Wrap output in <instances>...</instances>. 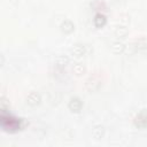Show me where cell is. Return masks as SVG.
<instances>
[{
    "label": "cell",
    "instance_id": "13",
    "mask_svg": "<svg viewBox=\"0 0 147 147\" xmlns=\"http://www.w3.org/2000/svg\"><path fill=\"white\" fill-rule=\"evenodd\" d=\"M127 33H129V30H127L126 25H118L115 30V36L117 38H124V37H126Z\"/></svg>",
    "mask_w": 147,
    "mask_h": 147
},
{
    "label": "cell",
    "instance_id": "12",
    "mask_svg": "<svg viewBox=\"0 0 147 147\" xmlns=\"http://www.w3.org/2000/svg\"><path fill=\"white\" fill-rule=\"evenodd\" d=\"M106 22H107V18H106V16L103 14H101V13L95 14V16L93 18V23H94V25L96 28H102L106 24Z\"/></svg>",
    "mask_w": 147,
    "mask_h": 147
},
{
    "label": "cell",
    "instance_id": "7",
    "mask_svg": "<svg viewBox=\"0 0 147 147\" xmlns=\"http://www.w3.org/2000/svg\"><path fill=\"white\" fill-rule=\"evenodd\" d=\"M105 126L101 125V124H98V125H94L93 129H92V137L96 140L101 139L103 136H105Z\"/></svg>",
    "mask_w": 147,
    "mask_h": 147
},
{
    "label": "cell",
    "instance_id": "5",
    "mask_svg": "<svg viewBox=\"0 0 147 147\" xmlns=\"http://www.w3.org/2000/svg\"><path fill=\"white\" fill-rule=\"evenodd\" d=\"M68 107L72 113H79L83 108V101L79 98L74 96V98L70 99V101L68 103Z\"/></svg>",
    "mask_w": 147,
    "mask_h": 147
},
{
    "label": "cell",
    "instance_id": "9",
    "mask_svg": "<svg viewBox=\"0 0 147 147\" xmlns=\"http://www.w3.org/2000/svg\"><path fill=\"white\" fill-rule=\"evenodd\" d=\"M61 30L62 32L64 33H71L74 30H75V24L72 21L70 20H64L62 23H61Z\"/></svg>",
    "mask_w": 147,
    "mask_h": 147
},
{
    "label": "cell",
    "instance_id": "6",
    "mask_svg": "<svg viewBox=\"0 0 147 147\" xmlns=\"http://www.w3.org/2000/svg\"><path fill=\"white\" fill-rule=\"evenodd\" d=\"M25 100H26V103H28L29 106L36 107V106H38V105L40 103L41 98H40V94H39V93H37V92H31V93L28 94V96H26Z\"/></svg>",
    "mask_w": 147,
    "mask_h": 147
},
{
    "label": "cell",
    "instance_id": "3",
    "mask_svg": "<svg viewBox=\"0 0 147 147\" xmlns=\"http://www.w3.org/2000/svg\"><path fill=\"white\" fill-rule=\"evenodd\" d=\"M102 83H101V79H99L98 77H90L86 83H85V87L87 91L90 92H95L98 91L100 87H101Z\"/></svg>",
    "mask_w": 147,
    "mask_h": 147
},
{
    "label": "cell",
    "instance_id": "8",
    "mask_svg": "<svg viewBox=\"0 0 147 147\" xmlns=\"http://www.w3.org/2000/svg\"><path fill=\"white\" fill-rule=\"evenodd\" d=\"M133 47L136 51H144V49H147V38L145 37H141V38H138L136 39L133 42H132Z\"/></svg>",
    "mask_w": 147,
    "mask_h": 147
},
{
    "label": "cell",
    "instance_id": "1",
    "mask_svg": "<svg viewBox=\"0 0 147 147\" xmlns=\"http://www.w3.org/2000/svg\"><path fill=\"white\" fill-rule=\"evenodd\" d=\"M1 124L7 131H17L22 129V119L11 117L9 114H6L5 110H2L1 114Z\"/></svg>",
    "mask_w": 147,
    "mask_h": 147
},
{
    "label": "cell",
    "instance_id": "10",
    "mask_svg": "<svg viewBox=\"0 0 147 147\" xmlns=\"http://www.w3.org/2000/svg\"><path fill=\"white\" fill-rule=\"evenodd\" d=\"M125 48H126V46L122 41H119V40H116V41H114L111 44V51L115 54H122V53H124L125 52Z\"/></svg>",
    "mask_w": 147,
    "mask_h": 147
},
{
    "label": "cell",
    "instance_id": "14",
    "mask_svg": "<svg viewBox=\"0 0 147 147\" xmlns=\"http://www.w3.org/2000/svg\"><path fill=\"white\" fill-rule=\"evenodd\" d=\"M85 67L82 64V63H76L74 67H72V71H74V74L75 75H77V76H80V75H83L84 72H85Z\"/></svg>",
    "mask_w": 147,
    "mask_h": 147
},
{
    "label": "cell",
    "instance_id": "2",
    "mask_svg": "<svg viewBox=\"0 0 147 147\" xmlns=\"http://www.w3.org/2000/svg\"><path fill=\"white\" fill-rule=\"evenodd\" d=\"M134 125L138 129H145L147 126V109H141L134 117Z\"/></svg>",
    "mask_w": 147,
    "mask_h": 147
},
{
    "label": "cell",
    "instance_id": "11",
    "mask_svg": "<svg viewBox=\"0 0 147 147\" xmlns=\"http://www.w3.org/2000/svg\"><path fill=\"white\" fill-rule=\"evenodd\" d=\"M69 63V59L65 56V55H60L55 59V67L60 70L64 69L67 67V64Z\"/></svg>",
    "mask_w": 147,
    "mask_h": 147
},
{
    "label": "cell",
    "instance_id": "4",
    "mask_svg": "<svg viewBox=\"0 0 147 147\" xmlns=\"http://www.w3.org/2000/svg\"><path fill=\"white\" fill-rule=\"evenodd\" d=\"M70 53L75 57H82L83 55L87 53V46H85L84 44H76L72 46Z\"/></svg>",
    "mask_w": 147,
    "mask_h": 147
}]
</instances>
